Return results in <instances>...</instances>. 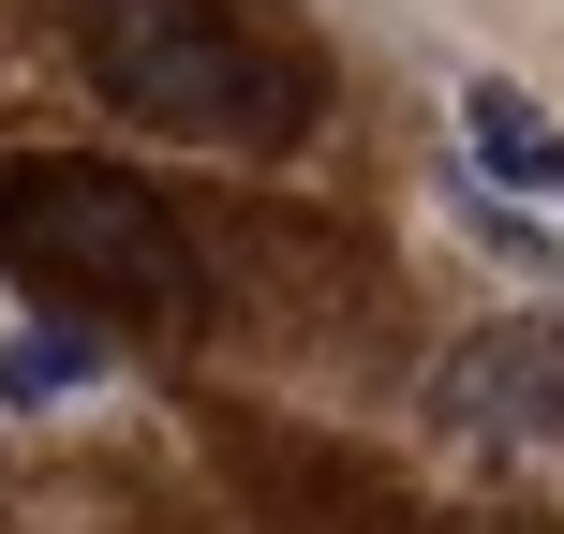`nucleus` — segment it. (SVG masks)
I'll use <instances>...</instances> for the list:
<instances>
[{
  "label": "nucleus",
  "instance_id": "7ed1b4c3",
  "mask_svg": "<svg viewBox=\"0 0 564 534\" xmlns=\"http://www.w3.org/2000/svg\"><path fill=\"white\" fill-rule=\"evenodd\" d=\"M460 149H476L506 194H535V208H564V119L535 105V89H506V75H476L460 89Z\"/></svg>",
  "mask_w": 564,
  "mask_h": 534
},
{
  "label": "nucleus",
  "instance_id": "f257e3e1",
  "mask_svg": "<svg viewBox=\"0 0 564 534\" xmlns=\"http://www.w3.org/2000/svg\"><path fill=\"white\" fill-rule=\"evenodd\" d=\"M0 268L45 312L89 327H208V253L134 164H89V149H30L0 164Z\"/></svg>",
  "mask_w": 564,
  "mask_h": 534
},
{
  "label": "nucleus",
  "instance_id": "f03ea898",
  "mask_svg": "<svg viewBox=\"0 0 564 534\" xmlns=\"http://www.w3.org/2000/svg\"><path fill=\"white\" fill-rule=\"evenodd\" d=\"M75 59L119 119H164L208 149H297L327 119V75L238 0H75Z\"/></svg>",
  "mask_w": 564,
  "mask_h": 534
},
{
  "label": "nucleus",
  "instance_id": "39448f33",
  "mask_svg": "<svg viewBox=\"0 0 564 534\" xmlns=\"http://www.w3.org/2000/svg\"><path fill=\"white\" fill-rule=\"evenodd\" d=\"M89 371H105V357H89V327H15V341H0V401H15V416L75 401Z\"/></svg>",
  "mask_w": 564,
  "mask_h": 534
},
{
  "label": "nucleus",
  "instance_id": "20e7f679",
  "mask_svg": "<svg viewBox=\"0 0 564 534\" xmlns=\"http://www.w3.org/2000/svg\"><path fill=\"white\" fill-rule=\"evenodd\" d=\"M476 371H446V401L460 416H490V431H564V341L550 327H506V341H460Z\"/></svg>",
  "mask_w": 564,
  "mask_h": 534
}]
</instances>
